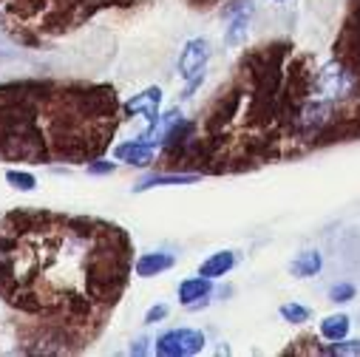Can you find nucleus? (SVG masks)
I'll return each instance as SVG.
<instances>
[{
	"label": "nucleus",
	"instance_id": "nucleus-1",
	"mask_svg": "<svg viewBox=\"0 0 360 357\" xmlns=\"http://www.w3.org/2000/svg\"><path fill=\"white\" fill-rule=\"evenodd\" d=\"M360 139V94L326 97L318 60L292 40L247 48L193 119L179 117L156 164L238 176Z\"/></svg>",
	"mask_w": 360,
	"mask_h": 357
},
{
	"label": "nucleus",
	"instance_id": "nucleus-2",
	"mask_svg": "<svg viewBox=\"0 0 360 357\" xmlns=\"http://www.w3.org/2000/svg\"><path fill=\"white\" fill-rule=\"evenodd\" d=\"M125 227L82 213H0V304L18 351L79 354L108 329L134 275Z\"/></svg>",
	"mask_w": 360,
	"mask_h": 357
},
{
	"label": "nucleus",
	"instance_id": "nucleus-3",
	"mask_svg": "<svg viewBox=\"0 0 360 357\" xmlns=\"http://www.w3.org/2000/svg\"><path fill=\"white\" fill-rule=\"evenodd\" d=\"M122 122V103L111 82H0V162L88 164L108 153Z\"/></svg>",
	"mask_w": 360,
	"mask_h": 357
},
{
	"label": "nucleus",
	"instance_id": "nucleus-4",
	"mask_svg": "<svg viewBox=\"0 0 360 357\" xmlns=\"http://www.w3.org/2000/svg\"><path fill=\"white\" fill-rule=\"evenodd\" d=\"M145 0H4L0 29L15 43L40 48L49 46L108 9H131Z\"/></svg>",
	"mask_w": 360,
	"mask_h": 357
},
{
	"label": "nucleus",
	"instance_id": "nucleus-5",
	"mask_svg": "<svg viewBox=\"0 0 360 357\" xmlns=\"http://www.w3.org/2000/svg\"><path fill=\"white\" fill-rule=\"evenodd\" d=\"M332 60L360 88V0H346V9L332 40Z\"/></svg>",
	"mask_w": 360,
	"mask_h": 357
},
{
	"label": "nucleus",
	"instance_id": "nucleus-6",
	"mask_svg": "<svg viewBox=\"0 0 360 357\" xmlns=\"http://www.w3.org/2000/svg\"><path fill=\"white\" fill-rule=\"evenodd\" d=\"M207 60H210V43L205 37H193V40L185 43L182 54H179V74H182V79L188 82L185 97H191L196 88L202 85Z\"/></svg>",
	"mask_w": 360,
	"mask_h": 357
},
{
	"label": "nucleus",
	"instance_id": "nucleus-7",
	"mask_svg": "<svg viewBox=\"0 0 360 357\" xmlns=\"http://www.w3.org/2000/svg\"><path fill=\"white\" fill-rule=\"evenodd\" d=\"M159 357H191L205 349V335L196 329H170L153 343Z\"/></svg>",
	"mask_w": 360,
	"mask_h": 357
},
{
	"label": "nucleus",
	"instance_id": "nucleus-8",
	"mask_svg": "<svg viewBox=\"0 0 360 357\" xmlns=\"http://www.w3.org/2000/svg\"><path fill=\"white\" fill-rule=\"evenodd\" d=\"M159 105H162V88H159V85H150V88H145L142 94H136V97H131L128 103H122V117L128 119V117L145 114V117H148V131H145L142 139L153 142L156 128H159V119H162ZM153 145H156V142H153Z\"/></svg>",
	"mask_w": 360,
	"mask_h": 357
},
{
	"label": "nucleus",
	"instance_id": "nucleus-9",
	"mask_svg": "<svg viewBox=\"0 0 360 357\" xmlns=\"http://www.w3.org/2000/svg\"><path fill=\"white\" fill-rule=\"evenodd\" d=\"M255 6L252 0H227L221 6V18L227 20V32H224V43L227 46H241L247 40V29H250V18H252Z\"/></svg>",
	"mask_w": 360,
	"mask_h": 357
},
{
	"label": "nucleus",
	"instance_id": "nucleus-10",
	"mask_svg": "<svg viewBox=\"0 0 360 357\" xmlns=\"http://www.w3.org/2000/svg\"><path fill=\"white\" fill-rule=\"evenodd\" d=\"M114 159L136 164V167H150L156 162V145L148 139H131V142H122L114 148Z\"/></svg>",
	"mask_w": 360,
	"mask_h": 357
},
{
	"label": "nucleus",
	"instance_id": "nucleus-11",
	"mask_svg": "<svg viewBox=\"0 0 360 357\" xmlns=\"http://www.w3.org/2000/svg\"><path fill=\"white\" fill-rule=\"evenodd\" d=\"M199 173H173V170H159V173H150L145 176L139 185H134V193H145L150 188H167V185H193L199 182Z\"/></svg>",
	"mask_w": 360,
	"mask_h": 357
},
{
	"label": "nucleus",
	"instance_id": "nucleus-12",
	"mask_svg": "<svg viewBox=\"0 0 360 357\" xmlns=\"http://www.w3.org/2000/svg\"><path fill=\"white\" fill-rule=\"evenodd\" d=\"M173 264H176V258H173L170 252H145V255L136 258L134 273H136L139 278H153V275L167 273Z\"/></svg>",
	"mask_w": 360,
	"mask_h": 357
},
{
	"label": "nucleus",
	"instance_id": "nucleus-13",
	"mask_svg": "<svg viewBox=\"0 0 360 357\" xmlns=\"http://www.w3.org/2000/svg\"><path fill=\"white\" fill-rule=\"evenodd\" d=\"M210 292H213V278H205V275L188 278V281L179 284V301H182L185 306L205 304V298H210Z\"/></svg>",
	"mask_w": 360,
	"mask_h": 357
},
{
	"label": "nucleus",
	"instance_id": "nucleus-14",
	"mask_svg": "<svg viewBox=\"0 0 360 357\" xmlns=\"http://www.w3.org/2000/svg\"><path fill=\"white\" fill-rule=\"evenodd\" d=\"M236 266V252L233 249H221V252H213L207 261H202V266H199V275H205V278H221V275H227L230 270Z\"/></svg>",
	"mask_w": 360,
	"mask_h": 357
},
{
	"label": "nucleus",
	"instance_id": "nucleus-15",
	"mask_svg": "<svg viewBox=\"0 0 360 357\" xmlns=\"http://www.w3.org/2000/svg\"><path fill=\"white\" fill-rule=\"evenodd\" d=\"M321 266H323L321 252H318V249H304V252H298V255L292 258L290 273H292L295 278H312V275L321 273Z\"/></svg>",
	"mask_w": 360,
	"mask_h": 357
},
{
	"label": "nucleus",
	"instance_id": "nucleus-16",
	"mask_svg": "<svg viewBox=\"0 0 360 357\" xmlns=\"http://www.w3.org/2000/svg\"><path fill=\"white\" fill-rule=\"evenodd\" d=\"M349 326H352L349 315H329L321 320V337L323 340H343L349 335Z\"/></svg>",
	"mask_w": 360,
	"mask_h": 357
},
{
	"label": "nucleus",
	"instance_id": "nucleus-17",
	"mask_svg": "<svg viewBox=\"0 0 360 357\" xmlns=\"http://www.w3.org/2000/svg\"><path fill=\"white\" fill-rule=\"evenodd\" d=\"M6 182L15 188V190H23V193H32L37 188V176L29 173V170H18V167H9L6 170Z\"/></svg>",
	"mask_w": 360,
	"mask_h": 357
},
{
	"label": "nucleus",
	"instance_id": "nucleus-18",
	"mask_svg": "<svg viewBox=\"0 0 360 357\" xmlns=\"http://www.w3.org/2000/svg\"><path fill=\"white\" fill-rule=\"evenodd\" d=\"M278 312H281V318L290 320V323H307V320L312 318V312H309L307 306H301V304H284Z\"/></svg>",
	"mask_w": 360,
	"mask_h": 357
},
{
	"label": "nucleus",
	"instance_id": "nucleus-19",
	"mask_svg": "<svg viewBox=\"0 0 360 357\" xmlns=\"http://www.w3.org/2000/svg\"><path fill=\"white\" fill-rule=\"evenodd\" d=\"M354 295H357V292H354L352 284H335V287L329 290V301H332V304H349Z\"/></svg>",
	"mask_w": 360,
	"mask_h": 357
},
{
	"label": "nucleus",
	"instance_id": "nucleus-20",
	"mask_svg": "<svg viewBox=\"0 0 360 357\" xmlns=\"http://www.w3.org/2000/svg\"><path fill=\"white\" fill-rule=\"evenodd\" d=\"M88 167V173H91V176H108V173H114L117 170V162H108V159H94V162H88L85 164Z\"/></svg>",
	"mask_w": 360,
	"mask_h": 357
},
{
	"label": "nucleus",
	"instance_id": "nucleus-21",
	"mask_svg": "<svg viewBox=\"0 0 360 357\" xmlns=\"http://www.w3.org/2000/svg\"><path fill=\"white\" fill-rule=\"evenodd\" d=\"M185 4H188L191 9H199V12H210V9H219V6H224L227 0H185Z\"/></svg>",
	"mask_w": 360,
	"mask_h": 357
},
{
	"label": "nucleus",
	"instance_id": "nucleus-22",
	"mask_svg": "<svg viewBox=\"0 0 360 357\" xmlns=\"http://www.w3.org/2000/svg\"><path fill=\"white\" fill-rule=\"evenodd\" d=\"M165 318H167V306H165V304H156V306L148 309L145 323H159V320H165Z\"/></svg>",
	"mask_w": 360,
	"mask_h": 357
},
{
	"label": "nucleus",
	"instance_id": "nucleus-23",
	"mask_svg": "<svg viewBox=\"0 0 360 357\" xmlns=\"http://www.w3.org/2000/svg\"><path fill=\"white\" fill-rule=\"evenodd\" d=\"M148 343H150L148 337H139L136 346H131V354H145V351H148Z\"/></svg>",
	"mask_w": 360,
	"mask_h": 357
},
{
	"label": "nucleus",
	"instance_id": "nucleus-24",
	"mask_svg": "<svg viewBox=\"0 0 360 357\" xmlns=\"http://www.w3.org/2000/svg\"><path fill=\"white\" fill-rule=\"evenodd\" d=\"M276 4H284V0H276Z\"/></svg>",
	"mask_w": 360,
	"mask_h": 357
},
{
	"label": "nucleus",
	"instance_id": "nucleus-25",
	"mask_svg": "<svg viewBox=\"0 0 360 357\" xmlns=\"http://www.w3.org/2000/svg\"><path fill=\"white\" fill-rule=\"evenodd\" d=\"M0 6H4V0H0Z\"/></svg>",
	"mask_w": 360,
	"mask_h": 357
}]
</instances>
